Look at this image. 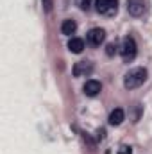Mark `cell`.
<instances>
[{
	"label": "cell",
	"mask_w": 152,
	"mask_h": 154,
	"mask_svg": "<svg viewBox=\"0 0 152 154\" xmlns=\"http://www.w3.org/2000/svg\"><path fill=\"white\" fill-rule=\"evenodd\" d=\"M147 77H149L147 68H143V66L131 68V70L125 74V77H123V86H125V90H134V88H140V86L147 81Z\"/></svg>",
	"instance_id": "1"
},
{
	"label": "cell",
	"mask_w": 152,
	"mask_h": 154,
	"mask_svg": "<svg viewBox=\"0 0 152 154\" xmlns=\"http://www.w3.org/2000/svg\"><path fill=\"white\" fill-rule=\"evenodd\" d=\"M120 54H122V59L125 63H131L136 54H138V47H136V41L132 36H125L122 41V47H120Z\"/></svg>",
	"instance_id": "2"
},
{
	"label": "cell",
	"mask_w": 152,
	"mask_h": 154,
	"mask_svg": "<svg viewBox=\"0 0 152 154\" xmlns=\"http://www.w3.org/2000/svg\"><path fill=\"white\" fill-rule=\"evenodd\" d=\"M95 9L102 16H114L118 11V0H95Z\"/></svg>",
	"instance_id": "3"
},
{
	"label": "cell",
	"mask_w": 152,
	"mask_h": 154,
	"mask_svg": "<svg viewBox=\"0 0 152 154\" xmlns=\"http://www.w3.org/2000/svg\"><path fill=\"white\" fill-rule=\"evenodd\" d=\"M106 39V31L100 29V27H93L90 32H88V43L93 45V47H100Z\"/></svg>",
	"instance_id": "4"
},
{
	"label": "cell",
	"mask_w": 152,
	"mask_h": 154,
	"mask_svg": "<svg viewBox=\"0 0 152 154\" xmlns=\"http://www.w3.org/2000/svg\"><path fill=\"white\" fill-rule=\"evenodd\" d=\"M147 9L145 0H127V11L131 16H141Z\"/></svg>",
	"instance_id": "5"
},
{
	"label": "cell",
	"mask_w": 152,
	"mask_h": 154,
	"mask_svg": "<svg viewBox=\"0 0 152 154\" xmlns=\"http://www.w3.org/2000/svg\"><path fill=\"white\" fill-rule=\"evenodd\" d=\"M100 90H102V84H100L97 79H88V81L84 82V86H82V91H84V95H88V97H97V95L100 93Z\"/></svg>",
	"instance_id": "6"
},
{
	"label": "cell",
	"mask_w": 152,
	"mask_h": 154,
	"mask_svg": "<svg viewBox=\"0 0 152 154\" xmlns=\"http://www.w3.org/2000/svg\"><path fill=\"white\" fill-rule=\"evenodd\" d=\"M74 75L75 77H84V75H90L93 72V65L90 61H79L74 65Z\"/></svg>",
	"instance_id": "7"
},
{
	"label": "cell",
	"mask_w": 152,
	"mask_h": 154,
	"mask_svg": "<svg viewBox=\"0 0 152 154\" xmlns=\"http://www.w3.org/2000/svg\"><path fill=\"white\" fill-rule=\"evenodd\" d=\"M123 120H125V113H123L122 108H114L113 111L109 113V118H108V122H109L111 125H120Z\"/></svg>",
	"instance_id": "8"
},
{
	"label": "cell",
	"mask_w": 152,
	"mask_h": 154,
	"mask_svg": "<svg viewBox=\"0 0 152 154\" xmlns=\"http://www.w3.org/2000/svg\"><path fill=\"white\" fill-rule=\"evenodd\" d=\"M75 31H77V23H75V20H65L63 23H61V32L65 34V36H72V34H75Z\"/></svg>",
	"instance_id": "9"
},
{
	"label": "cell",
	"mask_w": 152,
	"mask_h": 154,
	"mask_svg": "<svg viewBox=\"0 0 152 154\" xmlns=\"http://www.w3.org/2000/svg\"><path fill=\"white\" fill-rule=\"evenodd\" d=\"M68 48H70V52H74V54H81V52L84 50V39L70 38V41H68Z\"/></svg>",
	"instance_id": "10"
},
{
	"label": "cell",
	"mask_w": 152,
	"mask_h": 154,
	"mask_svg": "<svg viewBox=\"0 0 152 154\" xmlns=\"http://www.w3.org/2000/svg\"><path fill=\"white\" fill-rule=\"evenodd\" d=\"M116 43H108V47H106V54L109 56V57H113L114 54H116Z\"/></svg>",
	"instance_id": "11"
},
{
	"label": "cell",
	"mask_w": 152,
	"mask_h": 154,
	"mask_svg": "<svg viewBox=\"0 0 152 154\" xmlns=\"http://www.w3.org/2000/svg\"><path fill=\"white\" fill-rule=\"evenodd\" d=\"M77 4H79V7L82 11H88L91 7V0H77Z\"/></svg>",
	"instance_id": "12"
},
{
	"label": "cell",
	"mask_w": 152,
	"mask_h": 154,
	"mask_svg": "<svg viewBox=\"0 0 152 154\" xmlns=\"http://www.w3.org/2000/svg\"><path fill=\"white\" fill-rule=\"evenodd\" d=\"M116 154H132V147H129V145H122Z\"/></svg>",
	"instance_id": "13"
},
{
	"label": "cell",
	"mask_w": 152,
	"mask_h": 154,
	"mask_svg": "<svg viewBox=\"0 0 152 154\" xmlns=\"http://www.w3.org/2000/svg\"><path fill=\"white\" fill-rule=\"evenodd\" d=\"M52 5H54V4H52V0H43V7H45V11H47V13H50V11H52Z\"/></svg>",
	"instance_id": "14"
},
{
	"label": "cell",
	"mask_w": 152,
	"mask_h": 154,
	"mask_svg": "<svg viewBox=\"0 0 152 154\" xmlns=\"http://www.w3.org/2000/svg\"><path fill=\"white\" fill-rule=\"evenodd\" d=\"M104 134H106V131H104V129H99V131H97V138H100V140H102V138H104Z\"/></svg>",
	"instance_id": "15"
}]
</instances>
